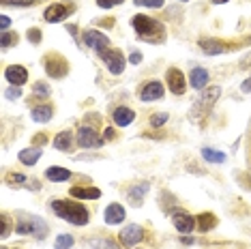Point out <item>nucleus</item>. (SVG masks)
I'll list each match as a JSON object with an SVG mask.
<instances>
[{"label": "nucleus", "instance_id": "37", "mask_svg": "<svg viewBox=\"0 0 251 249\" xmlns=\"http://www.w3.org/2000/svg\"><path fill=\"white\" fill-rule=\"evenodd\" d=\"M24 180H26V176H24V174H18V172L11 174V176H9V183H18V185H22Z\"/></svg>", "mask_w": 251, "mask_h": 249}, {"label": "nucleus", "instance_id": "44", "mask_svg": "<svg viewBox=\"0 0 251 249\" xmlns=\"http://www.w3.org/2000/svg\"><path fill=\"white\" fill-rule=\"evenodd\" d=\"M180 2H187V0H180Z\"/></svg>", "mask_w": 251, "mask_h": 249}, {"label": "nucleus", "instance_id": "38", "mask_svg": "<svg viewBox=\"0 0 251 249\" xmlns=\"http://www.w3.org/2000/svg\"><path fill=\"white\" fill-rule=\"evenodd\" d=\"M129 62H131V65H140V62H142V54L140 52H133V54L129 56Z\"/></svg>", "mask_w": 251, "mask_h": 249}, {"label": "nucleus", "instance_id": "22", "mask_svg": "<svg viewBox=\"0 0 251 249\" xmlns=\"http://www.w3.org/2000/svg\"><path fill=\"white\" fill-rule=\"evenodd\" d=\"M200 48H202L208 56H217V54H221L226 50L224 43H219L217 39H200Z\"/></svg>", "mask_w": 251, "mask_h": 249}, {"label": "nucleus", "instance_id": "15", "mask_svg": "<svg viewBox=\"0 0 251 249\" xmlns=\"http://www.w3.org/2000/svg\"><path fill=\"white\" fill-rule=\"evenodd\" d=\"M103 217H105V224H110V225H118V224H123L125 222V217H127V213H125V208L121 204H110L105 208V213H103Z\"/></svg>", "mask_w": 251, "mask_h": 249}, {"label": "nucleus", "instance_id": "31", "mask_svg": "<svg viewBox=\"0 0 251 249\" xmlns=\"http://www.w3.org/2000/svg\"><path fill=\"white\" fill-rule=\"evenodd\" d=\"M32 90H35L39 97H50V93H52V90H50V86H48L45 82H37L35 86H32Z\"/></svg>", "mask_w": 251, "mask_h": 249}, {"label": "nucleus", "instance_id": "40", "mask_svg": "<svg viewBox=\"0 0 251 249\" xmlns=\"http://www.w3.org/2000/svg\"><path fill=\"white\" fill-rule=\"evenodd\" d=\"M9 24H11V20L7 18V15H2V18H0V26H2V32H7Z\"/></svg>", "mask_w": 251, "mask_h": 249}, {"label": "nucleus", "instance_id": "35", "mask_svg": "<svg viewBox=\"0 0 251 249\" xmlns=\"http://www.w3.org/2000/svg\"><path fill=\"white\" fill-rule=\"evenodd\" d=\"M125 0H97V4H99L101 9H112L116 7V4H123Z\"/></svg>", "mask_w": 251, "mask_h": 249}, {"label": "nucleus", "instance_id": "30", "mask_svg": "<svg viewBox=\"0 0 251 249\" xmlns=\"http://www.w3.org/2000/svg\"><path fill=\"white\" fill-rule=\"evenodd\" d=\"M165 0H133V4L138 7H151V9H161Z\"/></svg>", "mask_w": 251, "mask_h": 249}, {"label": "nucleus", "instance_id": "8", "mask_svg": "<svg viewBox=\"0 0 251 249\" xmlns=\"http://www.w3.org/2000/svg\"><path fill=\"white\" fill-rule=\"evenodd\" d=\"M99 56L103 58L107 69H110L114 75H118V73L125 71V56L121 54V50H105V52H101Z\"/></svg>", "mask_w": 251, "mask_h": 249}, {"label": "nucleus", "instance_id": "24", "mask_svg": "<svg viewBox=\"0 0 251 249\" xmlns=\"http://www.w3.org/2000/svg\"><path fill=\"white\" fill-rule=\"evenodd\" d=\"M189 82H191V86L193 88H204L208 84V71L206 69H193L191 71V75H189Z\"/></svg>", "mask_w": 251, "mask_h": 249}, {"label": "nucleus", "instance_id": "10", "mask_svg": "<svg viewBox=\"0 0 251 249\" xmlns=\"http://www.w3.org/2000/svg\"><path fill=\"white\" fill-rule=\"evenodd\" d=\"M142 239H144V228L138 224H131L127 228H123L121 232V243L125 247H135Z\"/></svg>", "mask_w": 251, "mask_h": 249}, {"label": "nucleus", "instance_id": "33", "mask_svg": "<svg viewBox=\"0 0 251 249\" xmlns=\"http://www.w3.org/2000/svg\"><path fill=\"white\" fill-rule=\"evenodd\" d=\"M28 41L30 43H41V30H39V28H30V30H28Z\"/></svg>", "mask_w": 251, "mask_h": 249}, {"label": "nucleus", "instance_id": "3", "mask_svg": "<svg viewBox=\"0 0 251 249\" xmlns=\"http://www.w3.org/2000/svg\"><path fill=\"white\" fill-rule=\"evenodd\" d=\"M219 95H221V88L219 86H210V88L204 90V95L196 101V105H193V116H196V118L206 116L208 112H210V107L215 105V101L219 99Z\"/></svg>", "mask_w": 251, "mask_h": 249}, {"label": "nucleus", "instance_id": "23", "mask_svg": "<svg viewBox=\"0 0 251 249\" xmlns=\"http://www.w3.org/2000/svg\"><path fill=\"white\" fill-rule=\"evenodd\" d=\"M39 157H41V149H26V150H20L18 159L24 163V166H35V163L39 161Z\"/></svg>", "mask_w": 251, "mask_h": 249}, {"label": "nucleus", "instance_id": "12", "mask_svg": "<svg viewBox=\"0 0 251 249\" xmlns=\"http://www.w3.org/2000/svg\"><path fill=\"white\" fill-rule=\"evenodd\" d=\"M172 222H174V228L178 232H182V234H191V232L196 230V219H193L189 213L176 211L172 215Z\"/></svg>", "mask_w": 251, "mask_h": 249}, {"label": "nucleus", "instance_id": "32", "mask_svg": "<svg viewBox=\"0 0 251 249\" xmlns=\"http://www.w3.org/2000/svg\"><path fill=\"white\" fill-rule=\"evenodd\" d=\"M2 48H9V45L18 43V35H11V32H2Z\"/></svg>", "mask_w": 251, "mask_h": 249}, {"label": "nucleus", "instance_id": "7", "mask_svg": "<svg viewBox=\"0 0 251 249\" xmlns=\"http://www.w3.org/2000/svg\"><path fill=\"white\" fill-rule=\"evenodd\" d=\"M45 71L52 77H62L69 71V62L58 54H48V58H45Z\"/></svg>", "mask_w": 251, "mask_h": 249}, {"label": "nucleus", "instance_id": "2", "mask_svg": "<svg viewBox=\"0 0 251 249\" xmlns=\"http://www.w3.org/2000/svg\"><path fill=\"white\" fill-rule=\"evenodd\" d=\"M52 211L58 215L60 219H67V222H71L75 225L88 224V217H90L88 211L82 204H75V202H69V200H54Z\"/></svg>", "mask_w": 251, "mask_h": 249}, {"label": "nucleus", "instance_id": "27", "mask_svg": "<svg viewBox=\"0 0 251 249\" xmlns=\"http://www.w3.org/2000/svg\"><path fill=\"white\" fill-rule=\"evenodd\" d=\"M90 247L93 249H118V245L110 239H95L90 241Z\"/></svg>", "mask_w": 251, "mask_h": 249}, {"label": "nucleus", "instance_id": "13", "mask_svg": "<svg viewBox=\"0 0 251 249\" xmlns=\"http://www.w3.org/2000/svg\"><path fill=\"white\" fill-rule=\"evenodd\" d=\"M4 77H7L13 86H22V84L28 82V71L22 65H11L4 69Z\"/></svg>", "mask_w": 251, "mask_h": 249}, {"label": "nucleus", "instance_id": "6", "mask_svg": "<svg viewBox=\"0 0 251 249\" xmlns=\"http://www.w3.org/2000/svg\"><path fill=\"white\" fill-rule=\"evenodd\" d=\"M77 144L82 149H99L103 144V138H99V133L93 127H79L77 129Z\"/></svg>", "mask_w": 251, "mask_h": 249}, {"label": "nucleus", "instance_id": "4", "mask_svg": "<svg viewBox=\"0 0 251 249\" xmlns=\"http://www.w3.org/2000/svg\"><path fill=\"white\" fill-rule=\"evenodd\" d=\"M18 232H20V234H37V236H43L45 234V224H43V219H39V217L20 215Z\"/></svg>", "mask_w": 251, "mask_h": 249}, {"label": "nucleus", "instance_id": "41", "mask_svg": "<svg viewBox=\"0 0 251 249\" xmlns=\"http://www.w3.org/2000/svg\"><path fill=\"white\" fill-rule=\"evenodd\" d=\"M114 138V129H105V133H103V140H112Z\"/></svg>", "mask_w": 251, "mask_h": 249}, {"label": "nucleus", "instance_id": "34", "mask_svg": "<svg viewBox=\"0 0 251 249\" xmlns=\"http://www.w3.org/2000/svg\"><path fill=\"white\" fill-rule=\"evenodd\" d=\"M165 123H168V114H155L151 118V127H161Z\"/></svg>", "mask_w": 251, "mask_h": 249}, {"label": "nucleus", "instance_id": "39", "mask_svg": "<svg viewBox=\"0 0 251 249\" xmlns=\"http://www.w3.org/2000/svg\"><path fill=\"white\" fill-rule=\"evenodd\" d=\"M9 234V217L7 215H2V239Z\"/></svg>", "mask_w": 251, "mask_h": 249}, {"label": "nucleus", "instance_id": "42", "mask_svg": "<svg viewBox=\"0 0 251 249\" xmlns=\"http://www.w3.org/2000/svg\"><path fill=\"white\" fill-rule=\"evenodd\" d=\"M249 88H251V77H249V80L243 84V90H245V93H249Z\"/></svg>", "mask_w": 251, "mask_h": 249}, {"label": "nucleus", "instance_id": "9", "mask_svg": "<svg viewBox=\"0 0 251 249\" xmlns=\"http://www.w3.org/2000/svg\"><path fill=\"white\" fill-rule=\"evenodd\" d=\"M84 43L88 45V48L97 50V52H105V50H110V39H107L103 32L99 30H86L84 32Z\"/></svg>", "mask_w": 251, "mask_h": 249}, {"label": "nucleus", "instance_id": "11", "mask_svg": "<svg viewBox=\"0 0 251 249\" xmlns=\"http://www.w3.org/2000/svg\"><path fill=\"white\" fill-rule=\"evenodd\" d=\"M165 80H168V86L170 90H172L174 95H182L185 93V75H182V71L180 69H176V67H170L168 73H165Z\"/></svg>", "mask_w": 251, "mask_h": 249}, {"label": "nucleus", "instance_id": "17", "mask_svg": "<svg viewBox=\"0 0 251 249\" xmlns=\"http://www.w3.org/2000/svg\"><path fill=\"white\" fill-rule=\"evenodd\" d=\"M71 196L77 198V200H99L101 191L97 187H73Z\"/></svg>", "mask_w": 251, "mask_h": 249}, {"label": "nucleus", "instance_id": "26", "mask_svg": "<svg viewBox=\"0 0 251 249\" xmlns=\"http://www.w3.org/2000/svg\"><path fill=\"white\" fill-rule=\"evenodd\" d=\"M202 157L206 161H210V163H224L226 161L224 152H219V150H215V149H202Z\"/></svg>", "mask_w": 251, "mask_h": 249}, {"label": "nucleus", "instance_id": "20", "mask_svg": "<svg viewBox=\"0 0 251 249\" xmlns=\"http://www.w3.org/2000/svg\"><path fill=\"white\" fill-rule=\"evenodd\" d=\"M148 191V183H138V185H133L129 189V202L131 204H135V206H140L142 204V200H144V194Z\"/></svg>", "mask_w": 251, "mask_h": 249}, {"label": "nucleus", "instance_id": "36", "mask_svg": "<svg viewBox=\"0 0 251 249\" xmlns=\"http://www.w3.org/2000/svg\"><path fill=\"white\" fill-rule=\"evenodd\" d=\"M22 97V90L20 86H13V88H9V93H7V99H20Z\"/></svg>", "mask_w": 251, "mask_h": 249}, {"label": "nucleus", "instance_id": "16", "mask_svg": "<svg viewBox=\"0 0 251 249\" xmlns=\"http://www.w3.org/2000/svg\"><path fill=\"white\" fill-rule=\"evenodd\" d=\"M133 118H135V112L131 110V107L121 105L114 110V123H116L118 127H127V124L133 123Z\"/></svg>", "mask_w": 251, "mask_h": 249}, {"label": "nucleus", "instance_id": "5", "mask_svg": "<svg viewBox=\"0 0 251 249\" xmlns=\"http://www.w3.org/2000/svg\"><path fill=\"white\" fill-rule=\"evenodd\" d=\"M73 11H75V7H73L71 2H56V4H50V7L43 11V18L48 22H52V24H56V22L65 20L67 15H71Z\"/></svg>", "mask_w": 251, "mask_h": 249}, {"label": "nucleus", "instance_id": "25", "mask_svg": "<svg viewBox=\"0 0 251 249\" xmlns=\"http://www.w3.org/2000/svg\"><path fill=\"white\" fill-rule=\"evenodd\" d=\"M217 225V217L213 213H202V215H198V228L202 230V232H208V230H213Z\"/></svg>", "mask_w": 251, "mask_h": 249}, {"label": "nucleus", "instance_id": "45", "mask_svg": "<svg viewBox=\"0 0 251 249\" xmlns=\"http://www.w3.org/2000/svg\"><path fill=\"white\" fill-rule=\"evenodd\" d=\"M249 41H251V37H249Z\"/></svg>", "mask_w": 251, "mask_h": 249}, {"label": "nucleus", "instance_id": "28", "mask_svg": "<svg viewBox=\"0 0 251 249\" xmlns=\"http://www.w3.org/2000/svg\"><path fill=\"white\" fill-rule=\"evenodd\" d=\"M54 247L56 249H71L73 247V236L71 234H60L58 239H56Z\"/></svg>", "mask_w": 251, "mask_h": 249}, {"label": "nucleus", "instance_id": "1", "mask_svg": "<svg viewBox=\"0 0 251 249\" xmlns=\"http://www.w3.org/2000/svg\"><path fill=\"white\" fill-rule=\"evenodd\" d=\"M131 26L133 30L140 35L142 41H148V43H163L165 39V28L161 22L148 18V15H135L131 20Z\"/></svg>", "mask_w": 251, "mask_h": 249}, {"label": "nucleus", "instance_id": "18", "mask_svg": "<svg viewBox=\"0 0 251 249\" xmlns=\"http://www.w3.org/2000/svg\"><path fill=\"white\" fill-rule=\"evenodd\" d=\"M54 149L65 150V152H71L73 150V135L69 131H60L54 138Z\"/></svg>", "mask_w": 251, "mask_h": 249}, {"label": "nucleus", "instance_id": "21", "mask_svg": "<svg viewBox=\"0 0 251 249\" xmlns=\"http://www.w3.org/2000/svg\"><path fill=\"white\" fill-rule=\"evenodd\" d=\"M30 116L35 123H48L54 116V110H52V105H37V107H32Z\"/></svg>", "mask_w": 251, "mask_h": 249}, {"label": "nucleus", "instance_id": "19", "mask_svg": "<svg viewBox=\"0 0 251 249\" xmlns=\"http://www.w3.org/2000/svg\"><path fill=\"white\" fill-rule=\"evenodd\" d=\"M45 176H48L52 183H65V180H69L73 174L69 172V170H65V168H48L45 170Z\"/></svg>", "mask_w": 251, "mask_h": 249}, {"label": "nucleus", "instance_id": "43", "mask_svg": "<svg viewBox=\"0 0 251 249\" xmlns=\"http://www.w3.org/2000/svg\"><path fill=\"white\" fill-rule=\"evenodd\" d=\"M215 4H224V2H227V0H213Z\"/></svg>", "mask_w": 251, "mask_h": 249}, {"label": "nucleus", "instance_id": "29", "mask_svg": "<svg viewBox=\"0 0 251 249\" xmlns=\"http://www.w3.org/2000/svg\"><path fill=\"white\" fill-rule=\"evenodd\" d=\"M4 7H35L37 0H0Z\"/></svg>", "mask_w": 251, "mask_h": 249}, {"label": "nucleus", "instance_id": "14", "mask_svg": "<svg viewBox=\"0 0 251 249\" xmlns=\"http://www.w3.org/2000/svg\"><path fill=\"white\" fill-rule=\"evenodd\" d=\"M163 84L161 82H148L144 84V88H142V93H140V99L142 101H157V99H161L163 97Z\"/></svg>", "mask_w": 251, "mask_h": 249}]
</instances>
